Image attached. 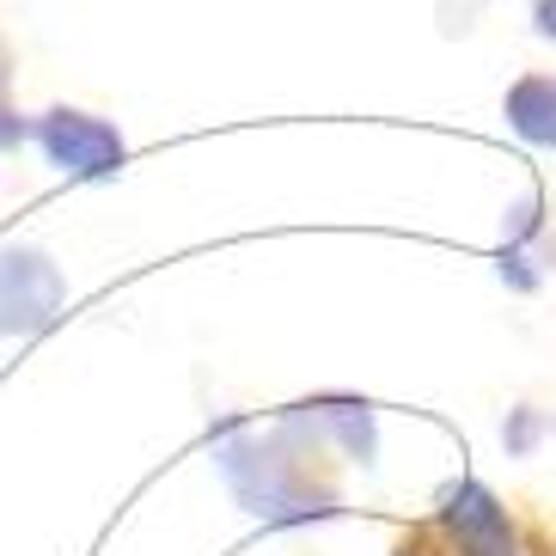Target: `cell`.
I'll return each mask as SVG.
<instances>
[{
    "instance_id": "52a82bcc",
    "label": "cell",
    "mask_w": 556,
    "mask_h": 556,
    "mask_svg": "<svg viewBox=\"0 0 556 556\" xmlns=\"http://www.w3.org/2000/svg\"><path fill=\"white\" fill-rule=\"evenodd\" d=\"M532 31L544 43H556V0H532Z\"/></svg>"
},
{
    "instance_id": "7a4b0ae2",
    "label": "cell",
    "mask_w": 556,
    "mask_h": 556,
    "mask_svg": "<svg viewBox=\"0 0 556 556\" xmlns=\"http://www.w3.org/2000/svg\"><path fill=\"white\" fill-rule=\"evenodd\" d=\"M31 141L43 148V160L62 172V178H116L123 160H129V141L116 123L80 111V104H50L43 116H31Z\"/></svg>"
},
{
    "instance_id": "277c9868",
    "label": "cell",
    "mask_w": 556,
    "mask_h": 556,
    "mask_svg": "<svg viewBox=\"0 0 556 556\" xmlns=\"http://www.w3.org/2000/svg\"><path fill=\"white\" fill-rule=\"evenodd\" d=\"M434 526L446 532V544L458 556H526L520 532H514V514L477 477H465V483L446 490V502L434 507Z\"/></svg>"
},
{
    "instance_id": "3957f363",
    "label": "cell",
    "mask_w": 556,
    "mask_h": 556,
    "mask_svg": "<svg viewBox=\"0 0 556 556\" xmlns=\"http://www.w3.org/2000/svg\"><path fill=\"white\" fill-rule=\"evenodd\" d=\"M67 281L50 251L0 245V337H31L62 312Z\"/></svg>"
},
{
    "instance_id": "8992f818",
    "label": "cell",
    "mask_w": 556,
    "mask_h": 556,
    "mask_svg": "<svg viewBox=\"0 0 556 556\" xmlns=\"http://www.w3.org/2000/svg\"><path fill=\"white\" fill-rule=\"evenodd\" d=\"M31 141V116L13 104V43L0 37V153H18Z\"/></svg>"
},
{
    "instance_id": "6da1fadb",
    "label": "cell",
    "mask_w": 556,
    "mask_h": 556,
    "mask_svg": "<svg viewBox=\"0 0 556 556\" xmlns=\"http://www.w3.org/2000/svg\"><path fill=\"white\" fill-rule=\"evenodd\" d=\"M214 465H220L227 490L239 495V507L251 520L300 526V520H330L343 507L325 441L306 422H294V416H281L269 434L232 428L227 441L214 446Z\"/></svg>"
},
{
    "instance_id": "5b68a950",
    "label": "cell",
    "mask_w": 556,
    "mask_h": 556,
    "mask_svg": "<svg viewBox=\"0 0 556 556\" xmlns=\"http://www.w3.org/2000/svg\"><path fill=\"white\" fill-rule=\"evenodd\" d=\"M502 116H507V129L520 135V141L556 148V74H520V80L507 86Z\"/></svg>"
}]
</instances>
